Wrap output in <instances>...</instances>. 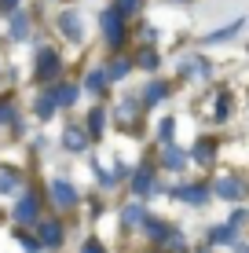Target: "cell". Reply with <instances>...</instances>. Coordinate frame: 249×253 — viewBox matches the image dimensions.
<instances>
[{"label":"cell","instance_id":"1","mask_svg":"<svg viewBox=\"0 0 249 253\" xmlns=\"http://www.w3.org/2000/svg\"><path fill=\"white\" fill-rule=\"evenodd\" d=\"M121 19H125V15L117 11V7H110V11L103 15V33H107L110 44H117V41H121Z\"/></svg>","mask_w":249,"mask_h":253},{"label":"cell","instance_id":"2","mask_svg":"<svg viewBox=\"0 0 249 253\" xmlns=\"http://www.w3.org/2000/svg\"><path fill=\"white\" fill-rule=\"evenodd\" d=\"M51 195L59 198V206H63V209H70V206H77V191H73L70 184H66L63 176H55V180H51Z\"/></svg>","mask_w":249,"mask_h":253},{"label":"cell","instance_id":"3","mask_svg":"<svg viewBox=\"0 0 249 253\" xmlns=\"http://www.w3.org/2000/svg\"><path fill=\"white\" fill-rule=\"evenodd\" d=\"M55 70H59V59H55V51H40L37 74H40V77H48V74H55Z\"/></svg>","mask_w":249,"mask_h":253},{"label":"cell","instance_id":"4","mask_svg":"<svg viewBox=\"0 0 249 253\" xmlns=\"http://www.w3.org/2000/svg\"><path fill=\"white\" fill-rule=\"evenodd\" d=\"M84 143H88V139H84L81 128H66V147H70V151H84Z\"/></svg>","mask_w":249,"mask_h":253},{"label":"cell","instance_id":"5","mask_svg":"<svg viewBox=\"0 0 249 253\" xmlns=\"http://www.w3.org/2000/svg\"><path fill=\"white\" fill-rule=\"evenodd\" d=\"M33 216H37V198L26 195V198H22V206H19V220H33Z\"/></svg>","mask_w":249,"mask_h":253},{"label":"cell","instance_id":"6","mask_svg":"<svg viewBox=\"0 0 249 253\" xmlns=\"http://www.w3.org/2000/svg\"><path fill=\"white\" fill-rule=\"evenodd\" d=\"M63 33H66L70 41H77V37H81V19H73V15H63Z\"/></svg>","mask_w":249,"mask_h":253},{"label":"cell","instance_id":"7","mask_svg":"<svg viewBox=\"0 0 249 253\" xmlns=\"http://www.w3.org/2000/svg\"><path fill=\"white\" fill-rule=\"evenodd\" d=\"M40 235H44V239H40L44 246H59V224H44V231H40Z\"/></svg>","mask_w":249,"mask_h":253},{"label":"cell","instance_id":"8","mask_svg":"<svg viewBox=\"0 0 249 253\" xmlns=\"http://www.w3.org/2000/svg\"><path fill=\"white\" fill-rule=\"evenodd\" d=\"M220 195H227V198H238V184H235V180H224V184H220Z\"/></svg>","mask_w":249,"mask_h":253},{"label":"cell","instance_id":"9","mask_svg":"<svg viewBox=\"0 0 249 253\" xmlns=\"http://www.w3.org/2000/svg\"><path fill=\"white\" fill-rule=\"evenodd\" d=\"M136 7H140V0H121V4H117V11H121V15H132Z\"/></svg>","mask_w":249,"mask_h":253},{"label":"cell","instance_id":"10","mask_svg":"<svg viewBox=\"0 0 249 253\" xmlns=\"http://www.w3.org/2000/svg\"><path fill=\"white\" fill-rule=\"evenodd\" d=\"M103 77H107V74H92V77H88V88H92V92H103Z\"/></svg>","mask_w":249,"mask_h":253},{"label":"cell","instance_id":"11","mask_svg":"<svg viewBox=\"0 0 249 253\" xmlns=\"http://www.w3.org/2000/svg\"><path fill=\"white\" fill-rule=\"evenodd\" d=\"M11 184H15L11 172H0V191H11Z\"/></svg>","mask_w":249,"mask_h":253},{"label":"cell","instance_id":"12","mask_svg":"<svg viewBox=\"0 0 249 253\" xmlns=\"http://www.w3.org/2000/svg\"><path fill=\"white\" fill-rule=\"evenodd\" d=\"M11 33H15V37H26V19H15V30Z\"/></svg>","mask_w":249,"mask_h":253},{"label":"cell","instance_id":"13","mask_svg":"<svg viewBox=\"0 0 249 253\" xmlns=\"http://www.w3.org/2000/svg\"><path fill=\"white\" fill-rule=\"evenodd\" d=\"M11 118V107H4V103H0V121H7Z\"/></svg>","mask_w":249,"mask_h":253},{"label":"cell","instance_id":"14","mask_svg":"<svg viewBox=\"0 0 249 253\" xmlns=\"http://www.w3.org/2000/svg\"><path fill=\"white\" fill-rule=\"evenodd\" d=\"M4 4H7V7H11V4H15V0H4Z\"/></svg>","mask_w":249,"mask_h":253}]
</instances>
